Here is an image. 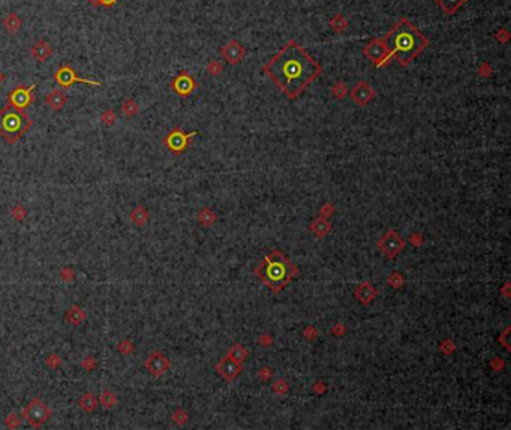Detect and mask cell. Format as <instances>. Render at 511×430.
<instances>
[{"mask_svg": "<svg viewBox=\"0 0 511 430\" xmlns=\"http://www.w3.org/2000/svg\"><path fill=\"white\" fill-rule=\"evenodd\" d=\"M263 72L290 99L298 98L321 73L322 66L295 41L287 42L263 68Z\"/></svg>", "mask_w": 511, "mask_h": 430, "instance_id": "cell-1", "label": "cell"}, {"mask_svg": "<svg viewBox=\"0 0 511 430\" xmlns=\"http://www.w3.org/2000/svg\"><path fill=\"white\" fill-rule=\"evenodd\" d=\"M382 41L387 47L388 59H396L400 66H409L431 44L408 18H400L385 33Z\"/></svg>", "mask_w": 511, "mask_h": 430, "instance_id": "cell-2", "label": "cell"}, {"mask_svg": "<svg viewBox=\"0 0 511 430\" xmlns=\"http://www.w3.org/2000/svg\"><path fill=\"white\" fill-rule=\"evenodd\" d=\"M255 276H258L273 294H279L298 273V269L291 263L290 258L279 249L270 253L255 267Z\"/></svg>", "mask_w": 511, "mask_h": 430, "instance_id": "cell-3", "label": "cell"}, {"mask_svg": "<svg viewBox=\"0 0 511 430\" xmlns=\"http://www.w3.org/2000/svg\"><path fill=\"white\" fill-rule=\"evenodd\" d=\"M32 128L30 117L9 104L0 110V137L5 138L9 144L20 141Z\"/></svg>", "mask_w": 511, "mask_h": 430, "instance_id": "cell-4", "label": "cell"}, {"mask_svg": "<svg viewBox=\"0 0 511 430\" xmlns=\"http://www.w3.org/2000/svg\"><path fill=\"white\" fill-rule=\"evenodd\" d=\"M51 414H53L51 409H50L41 399H38V397L32 399V400L26 405V408L23 409V417H24V420H26L32 427H35V429L44 426V424L50 420Z\"/></svg>", "mask_w": 511, "mask_h": 430, "instance_id": "cell-5", "label": "cell"}, {"mask_svg": "<svg viewBox=\"0 0 511 430\" xmlns=\"http://www.w3.org/2000/svg\"><path fill=\"white\" fill-rule=\"evenodd\" d=\"M198 134V131H192V132H185L180 126H176L171 132H169L163 140L162 144L174 154H182L188 150L191 140Z\"/></svg>", "mask_w": 511, "mask_h": 430, "instance_id": "cell-6", "label": "cell"}, {"mask_svg": "<svg viewBox=\"0 0 511 430\" xmlns=\"http://www.w3.org/2000/svg\"><path fill=\"white\" fill-rule=\"evenodd\" d=\"M54 81L57 82V85H59L60 89H69L73 82H82V84H86V85H92V87H99V85L104 84L102 81L79 78L76 75V71L71 65H68V63L60 65V68L54 72Z\"/></svg>", "mask_w": 511, "mask_h": 430, "instance_id": "cell-7", "label": "cell"}, {"mask_svg": "<svg viewBox=\"0 0 511 430\" xmlns=\"http://www.w3.org/2000/svg\"><path fill=\"white\" fill-rule=\"evenodd\" d=\"M405 244H406L405 240L393 228H388L385 231V234L376 243L378 249L385 255V258H387V260H390V261L394 260V258L405 249Z\"/></svg>", "mask_w": 511, "mask_h": 430, "instance_id": "cell-8", "label": "cell"}, {"mask_svg": "<svg viewBox=\"0 0 511 430\" xmlns=\"http://www.w3.org/2000/svg\"><path fill=\"white\" fill-rule=\"evenodd\" d=\"M36 87V84L33 82L29 87L23 84H18L17 87H14L9 93H8V104L20 111H24L26 108H29L33 102H35V96H33V90Z\"/></svg>", "mask_w": 511, "mask_h": 430, "instance_id": "cell-9", "label": "cell"}, {"mask_svg": "<svg viewBox=\"0 0 511 430\" xmlns=\"http://www.w3.org/2000/svg\"><path fill=\"white\" fill-rule=\"evenodd\" d=\"M363 54L367 57V60H370L376 68H381V66H385L390 63V59H388V51H387V47L382 41V38H375L372 39L363 50Z\"/></svg>", "mask_w": 511, "mask_h": 430, "instance_id": "cell-10", "label": "cell"}, {"mask_svg": "<svg viewBox=\"0 0 511 430\" xmlns=\"http://www.w3.org/2000/svg\"><path fill=\"white\" fill-rule=\"evenodd\" d=\"M215 370H216V373H218L220 378H223L226 382H232V381H235V379L240 376V373H241V370H243V363H240V361H237V360H234V358L225 356V357H222V358L219 360V363L215 366Z\"/></svg>", "mask_w": 511, "mask_h": 430, "instance_id": "cell-11", "label": "cell"}, {"mask_svg": "<svg viewBox=\"0 0 511 430\" xmlns=\"http://www.w3.org/2000/svg\"><path fill=\"white\" fill-rule=\"evenodd\" d=\"M144 367L148 370V373L154 378L162 376L165 372L169 370L171 367V361L168 360V357L160 353V351H153L144 361Z\"/></svg>", "mask_w": 511, "mask_h": 430, "instance_id": "cell-12", "label": "cell"}, {"mask_svg": "<svg viewBox=\"0 0 511 430\" xmlns=\"http://www.w3.org/2000/svg\"><path fill=\"white\" fill-rule=\"evenodd\" d=\"M169 85H171V90L174 93H177L179 96H182V98L189 96L197 89L195 79L186 71H182L177 76H174Z\"/></svg>", "mask_w": 511, "mask_h": 430, "instance_id": "cell-13", "label": "cell"}, {"mask_svg": "<svg viewBox=\"0 0 511 430\" xmlns=\"http://www.w3.org/2000/svg\"><path fill=\"white\" fill-rule=\"evenodd\" d=\"M350 96H351V101L354 104H357L360 107H365V105H367L375 98V90H373V87L369 82L360 81L351 89Z\"/></svg>", "mask_w": 511, "mask_h": 430, "instance_id": "cell-14", "label": "cell"}, {"mask_svg": "<svg viewBox=\"0 0 511 430\" xmlns=\"http://www.w3.org/2000/svg\"><path fill=\"white\" fill-rule=\"evenodd\" d=\"M220 54L222 57L229 63V65H238L243 57H244V48L243 45L235 41V39H231L222 50H220Z\"/></svg>", "mask_w": 511, "mask_h": 430, "instance_id": "cell-15", "label": "cell"}, {"mask_svg": "<svg viewBox=\"0 0 511 430\" xmlns=\"http://www.w3.org/2000/svg\"><path fill=\"white\" fill-rule=\"evenodd\" d=\"M354 295H356V298H357L363 306H367V304H370V303L378 297V292H376L375 287H373L370 282L365 281V282H362V284H359V285L356 287Z\"/></svg>", "mask_w": 511, "mask_h": 430, "instance_id": "cell-16", "label": "cell"}, {"mask_svg": "<svg viewBox=\"0 0 511 430\" xmlns=\"http://www.w3.org/2000/svg\"><path fill=\"white\" fill-rule=\"evenodd\" d=\"M68 95L63 92V89H54L45 96V104L53 110V111H60L65 108L68 104Z\"/></svg>", "mask_w": 511, "mask_h": 430, "instance_id": "cell-17", "label": "cell"}, {"mask_svg": "<svg viewBox=\"0 0 511 430\" xmlns=\"http://www.w3.org/2000/svg\"><path fill=\"white\" fill-rule=\"evenodd\" d=\"M30 54H32V57L36 60V62H39V63H44V62H47L50 57H51V54H53V48L44 41V39H39L38 42H35L33 45H32V48H30Z\"/></svg>", "mask_w": 511, "mask_h": 430, "instance_id": "cell-18", "label": "cell"}, {"mask_svg": "<svg viewBox=\"0 0 511 430\" xmlns=\"http://www.w3.org/2000/svg\"><path fill=\"white\" fill-rule=\"evenodd\" d=\"M309 231H310L315 237L322 238V237H325V235L331 231V223L327 220V217L318 216V217H315V219L310 222Z\"/></svg>", "mask_w": 511, "mask_h": 430, "instance_id": "cell-19", "label": "cell"}, {"mask_svg": "<svg viewBox=\"0 0 511 430\" xmlns=\"http://www.w3.org/2000/svg\"><path fill=\"white\" fill-rule=\"evenodd\" d=\"M2 24H3V27H5V30H6L8 33L14 35V33H17V32L21 29L23 21H21V18H20L15 12H9V14L3 18Z\"/></svg>", "mask_w": 511, "mask_h": 430, "instance_id": "cell-20", "label": "cell"}, {"mask_svg": "<svg viewBox=\"0 0 511 430\" xmlns=\"http://www.w3.org/2000/svg\"><path fill=\"white\" fill-rule=\"evenodd\" d=\"M65 319L72 325H79L84 319H86V312H84L79 306H72L66 310Z\"/></svg>", "mask_w": 511, "mask_h": 430, "instance_id": "cell-21", "label": "cell"}, {"mask_svg": "<svg viewBox=\"0 0 511 430\" xmlns=\"http://www.w3.org/2000/svg\"><path fill=\"white\" fill-rule=\"evenodd\" d=\"M197 220H198V223L200 225H203V226H206V228H209V226H212V225H215L216 223V220H218V215L212 210V209H209V207H204L203 210H200L198 212V215H197Z\"/></svg>", "mask_w": 511, "mask_h": 430, "instance_id": "cell-22", "label": "cell"}, {"mask_svg": "<svg viewBox=\"0 0 511 430\" xmlns=\"http://www.w3.org/2000/svg\"><path fill=\"white\" fill-rule=\"evenodd\" d=\"M435 2L445 14L451 15L466 3V0H435Z\"/></svg>", "mask_w": 511, "mask_h": 430, "instance_id": "cell-23", "label": "cell"}, {"mask_svg": "<svg viewBox=\"0 0 511 430\" xmlns=\"http://www.w3.org/2000/svg\"><path fill=\"white\" fill-rule=\"evenodd\" d=\"M78 405L79 408L84 411V412H93L98 406V399L92 394V393H86V394H82L81 399L78 400Z\"/></svg>", "mask_w": 511, "mask_h": 430, "instance_id": "cell-24", "label": "cell"}, {"mask_svg": "<svg viewBox=\"0 0 511 430\" xmlns=\"http://www.w3.org/2000/svg\"><path fill=\"white\" fill-rule=\"evenodd\" d=\"M226 356L234 358V360H237V361H240V363H243L249 357V351L241 345V343H234V345L229 348V351L226 353Z\"/></svg>", "mask_w": 511, "mask_h": 430, "instance_id": "cell-25", "label": "cell"}, {"mask_svg": "<svg viewBox=\"0 0 511 430\" xmlns=\"http://www.w3.org/2000/svg\"><path fill=\"white\" fill-rule=\"evenodd\" d=\"M147 219H148V213H147V210H146L141 204L137 206V207L131 212V220H132V223L137 225V226H143V225L147 222Z\"/></svg>", "mask_w": 511, "mask_h": 430, "instance_id": "cell-26", "label": "cell"}, {"mask_svg": "<svg viewBox=\"0 0 511 430\" xmlns=\"http://www.w3.org/2000/svg\"><path fill=\"white\" fill-rule=\"evenodd\" d=\"M99 402L102 403V406L105 409H111V408H114L117 405V396L113 391H110V390H104L101 393Z\"/></svg>", "mask_w": 511, "mask_h": 430, "instance_id": "cell-27", "label": "cell"}, {"mask_svg": "<svg viewBox=\"0 0 511 430\" xmlns=\"http://www.w3.org/2000/svg\"><path fill=\"white\" fill-rule=\"evenodd\" d=\"M122 113L128 119H132V117H135L140 113V107H138V104L134 99H126L123 102V105H122Z\"/></svg>", "mask_w": 511, "mask_h": 430, "instance_id": "cell-28", "label": "cell"}, {"mask_svg": "<svg viewBox=\"0 0 511 430\" xmlns=\"http://www.w3.org/2000/svg\"><path fill=\"white\" fill-rule=\"evenodd\" d=\"M272 390H273V393H276L278 396H285V394H288V391H290V384H288L287 379L279 378V379H276L275 384L272 385Z\"/></svg>", "mask_w": 511, "mask_h": 430, "instance_id": "cell-29", "label": "cell"}, {"mask_svg": "<svg viewBox=\"0 0 511 430\" xmlns=\"http://www.w3.org/2000/svg\"><path fill=\"white\" fill-rule=\"evenodd\" d=\"M387 284L393 288V289H400L405 285V278L399 273V272H393L388 278H387Z\"/></svg>", "mask_w": 511, "mask_h": 430, "instance_id": "cell-30", "label": "cell"}, {"mask_svg": "<svg viewBox=\"0 0 511 430\" xmlns=\"http://www.w3.org/2000/svg\"><path fill=\"white\" fill-rule=\"evenodd\" d=\"M116 120H117V114H116V111H113V110H105L102 114H101V122L105 125V126H113L114 123H116Z\"/></svg>", "mask_w": 511, "mask_h": 430, "instance_id": "cell-31", "label": "cell"}, {"mask_svg": "<svg viewBox=\"0 0 511 430\" xmlns=\"http://www.w3.org/2000/svg\"><path fill=\"white\" fill-rule=\"evenodd\" d=\"M188 420H189V415H188V412L183 411V409H177V411L173 414V421H174L176 424H179V426H185Z\"/></svg>", "mask_w": 511, "mask_h": 430, "instance_id": "cell-32", "label": "cell"}, {"mask_svg": "<svg viewBox=\"0 0 511 430\" xmlns=\"http://www.w3.org/2000/svg\"><path fill=\"white\" fill-rule=\"evenodd\" d=\"M347 85L344 82H336V85L331 89V93L334 95L336 99H342L345 95H347Z\"/></svg>", "mask_w": 511, "mask_h": 430, "instance_id": "cell-33", "label": "cell"}, {"mask_svg": "<svg viewBox=\"0 0 511 430\" xmlns=\"http://www.w3.org/2000/svg\"><path fill=\"white\" fill-rule=\"evenodd\" d=\"M439 350H441L445 356H451V354L456 351V345H454V342H451V339H445V340L441 342Z\"/></svg>", "mask_w": 511, "mask_h": 430, "instance_id": "cell-34", "label": "cell"}, {"mask_svg": "<svg viewBox=\"0 0 511 430\" xmlns=\"http://www.w3.org/2000/svg\"><path fill=\"white\" fill-rule=\"evenodd\" d=\"M135 347H134V343L129 342V340H122L119 343V351L123 354V356H129L131 353H134Z\"/></svg>", "mask_w": 511, "mask_h": 430, "instance_id": "cell-35", "label": "cell"}, {"mask_svg": "<svg viewBox=\"0 0 511 430\" xmlns=\"http://www.w3.org/2000/svg\"><path fill=\"white\" fill-rule=\"evenodd\" d=\"M11 215L14 216V219L17 220H23L26 216H27V210L21 206V204H17L12 210H11Z\"/></svg>", "mask_w": 511, "mask_h": 430, "instance_id": "cell-36", "label": "cell"}, {"mask_svg": "<svg viewBox=\"0 0 511 430\" xmlns=\"http://www.w3.org/2000/svg\"><path fill=\"white\" fill-rule=\"evenodd\" d=\"M273 369L272 367H269V366H263L260 370H258V378L261 379V381H269V379H272V376H273Z\"/></svg>", "mask_w": 511, "mask_h": 430, "instance_id": "cell-37", "label": "cell"}, {"mask_svg": "<svg viewBox=\"0 0 511 430\" xmlns=\"http://www.w3.org/2000/svg\"><path fill=\"white\" fill-rule=\"evenodd\" d=\"M20 417L17 414H9L5 420V424L9 427V429H18L20 427Z\"/></svg>", "mask_w": 511, "mask_h": 430, "instance_id": "cell-38", "label": "cell"}, {"mask_svg": "<svg viewBox=\"0 0 511 430\" xmlns=\"http://www.w3.org/2000/svg\"><path fill=\"white\" fill-rule=\"evenodd\" d=\"M345 331H347V328H345V325H344L342 322H336V324L331 327V330H330V333H331L333 336H336V337L344 336Z\"/></svg>", "mask_w": 511, "mask_h": 430, "instance_id": "cell-39", "label": "cell"}, {"mask_svg": "<svg viewBox=\"0 0 511 430\" xmlns=\"http://www.w3.org/2000/svg\"><path fill=\"white\" fill-rule=\"evenodd\" d=\"M60 278H62V281H65V282H71V281H73V278H75V272H73L72 269H69V267H65V269L60 270Z\"/></svg>", "mask_w": 511, "mask_h": 430, "instance_id": "cell-40", "label": "cell"}, {"mask_svg": "<svg viewBox=\"0 0 511 430\" xmlns=\"http://www.w3.org/2000/svg\"><path fill=\"white\" fill-rule=\"evenodd\" d=\"M62 364V358L56 354H51L48 358H47V366L51 367V369H57L59 366Z\"/></svg>", "mask_w": 511, "mask_h": 430, "instance_id": "cell-41", "label": "cell"}, {"mask_svg": "<svg viewBox=\"0 0 511 430\" xmlns=\"http://www.w3.org/2000/svg\"><path fill=\"white\" fill-rule=\"evenodd\" d=\"M303 336H304L306 340H315L316 336H318V331H316V328H315L313 325H309L307 328H304Z\"/></svg>", "mask_w": 511, "mask_h": 430, "instance_id": "cell-42", "label": "cell"}, {"mask_svg": "<svg viewBox=\"0 0 511 430\" xmlns=\"http://www.w3.org/2000/svg\"><path fill=\"white\" fill-rule=\"evenodd\" d=\"M258 343H260V345H263L264 348H269L273 343V337L270 334H261L258 337Z\"/></svg>", "mask_w": 511, "mask_h": 430, "instance_id": "cell-43", "label": "cell"}, {"mask_svg": "<svg viewBox=\"0 0 511 430\" xmlns=\"http://www.w3.org/2000/svg\"><path fill=\"white\" fill-rule=\"evenodd\" d=\"M81 366L84 367V369H86V370H93L95 367H96V361H95V358L93 357H86V358H84V361L81 363Z\"/></svg>", "mask_w": 511, "mask_h": 430, "instance_id": "cell-44", "label": "cell"}, {"mask_svg": "<svg viewBox=\"0 0 511 430\" xmlns=\"http://www.w3.org/2000/svg\"><path fill=\"white\" fill-rule=\"evenodd\" d=\"M207 71H209V73H210V75L216 76V75H219V72L222 71V66H220L218 62H212V63H209V66H207Z\"/></svg>", "mask_w": 511, "mask_h": 430, "instance_id": "cell-45", "label": "cell"}, {"mask_svg": "<svg viewBox=\"0 0 511 430\" xmlns=\"http://www.w3.org/2000/svg\"><path fill=\"white\" fill-rule=\"evenodd\" d=\"M334 213V207L331 206V204H324L322 207H321V215L319 216H322V217H328V216H331Z\"/></svg>", "mask_w": 511, "mask_h": 430, "instance_id": "cell-46", "label": "cell"}, {"mask_svg": "<svg viewBox=\"0 0 511 430\" xmlns=\"http://www.w3.org/2000/svg\"><path fill=\"white\" fill-rule=\"evenodd\" d=\"M327 391V385L322 382V381H318V382H315V385H313V393L315 394H324Z\"/></svg>", "mask_w": 511, "mask_h": 430, "instance_id": "cell-47", "label": "cell"}, {"mask_svg": "<svg viewBox=\"0 0 511 430\" xmlns=\"http://www.w3.org/2000/svg\"><path fill=\"white\" fill-rule=\"evenodd\" d=\"M409 240H411V243H412L414 246H421V244H423V237H421V234H420V232L411 234Z\"/></svg>", "mask_w": 511, "mask_h": 430, "instance_id": "cell-48", "label": "cell"}, {"mask_svg": "<svg viewBox=\"0 0 511 430\" xmlns=\"http://www.w3.org/2000/svg\"><path fill=\"white\" fill-rule=\"evenodd\" d=\"M117 2H119V0H98V5H99V6H104V8H111V6H114Z\"/></svg>", "mask_w": 511, "mask_h": 430, "instance_id": "cell-49", "label": "cell"}, {"mask_svg": "<svg viewBox=\"0 0 511 430\" xmlns=\"http://www.w3.org/2000/svg\"><path fill=\"white\" fill-rule=\"evenodd\" d=\"M508 287H510V284H505V287H504V288H502V294H504V295H505V297H507V298H508V297H510V294H508V292H507V289H508Z\"/></svg>", "mask_w": 511, "mask_h": 430, "instance_id": "cell-50", "label": "cell"}, {"mask_svg": "<svg viewBox=\"0 0 511 430\" xmlns=\"http://www.w3.org/2000/svg\"><path fill=\"white\" fill-rule=\"evenodd\" d=\"M5 79H6V75H5L2 71H0V85H2V84L5 82Z\"/></svg>", "mask_w": 511, "mask_h": 430, "instance_id": "cell-51", "label": "cell"}, {"mask_svg": "<svg viewBox=\"0 0 511 430\" xmlns=\"http://www.w3.org/2000/svg\"><path fill=\"white\" fill-rule=\"evenodd\" d=\"M87 2H89L92 6H99V5H98V0H87Z\"/></svg>", "mask_w": 511, "mask_h": 430, "instance_id": "cell-52", "label": "cell"}]
</instances>
